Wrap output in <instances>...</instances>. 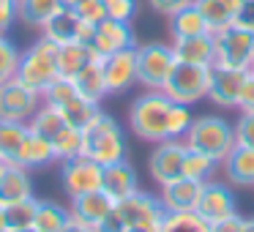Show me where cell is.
<instances>
[{
  "instance_id": "obj_50",
  "label": "cell",
  "mask_w": 254,
  "mask_h": 232,
  "mask_svg": "<svg viewBox=\"0 0 254 232\" xmlns=\"http://www.w3.org/2000/svg\"><path fill=\"white\" fill-rule=\"evenodd\" d=\"M241 232H254V219H243V230Z\"/></svg>"
},
{
  "instance_id": "obj_25",
  "label": "cell",
  "mask_w": 254,
  "mask_h": 232,
  "mask_svg": "<svg viewBox=\"0 0 254 232\" xmlns=\"http://www.w3.org/2000/svg\"><path fill=\"white\" fill-rule=\"evenodd\" d=\"M79 30H82V19L77 17L74 8H66L63 6L55 17H50L41 28V36L50 41H55L58 47L61 44H68V41H79Z\"/></svg>"
},
{
  "instance_id": "obj_23",
  "label": "cell",
  "mask_w": 254,
  "mask_h": 232,
  "mask_svg": "<svg viewBox=\"0 0 254 232\" xmlns=\"http://www.w3.org/2000/svg\"><path fill=\"white\" fill-rule=\"evenodd\" d=\"M221 170H224L230 186L252 188L254 186V148L235 145V148L230 150V156L221 161Z\"/></svg>"
},
{
  "instance_id": "obj_31",
  "label": "cell",
  "mask_w": 254,
  "mask_h": 232,
  "mask_svg": "<svg viewBox=\"0 0 254 232\" xmlns=\"http://www.w3.org/2000/svg\"><path fill=\"white\" fill-rule=\"evenodd\" d=\"M25 134H28V123L0 120V161H8V164L17 161Z\"/></svg>"
},
{
  "instance_id": "obj_39",
  "label": "cell",
  "mask_w": 254,
  "mask_h": 232,
  "mask_svg": "<svg viewBox=\"0 0 254 232\" xmlns=\"http://www.w3.org/2000/svg\"><path fill=\"white\" fill-rule=\"evenodd\" d=\"M232 126H235V142L254 148V112H241V117Z\"/></svg>"
},
{
  "instance_id": "obj_40",
  "label": "cell",
  "mask_w": 254,
  "mask_h": 232,
  "mask_svg": "<svg viewBox=\"0 0 254 232\" xmlns=\"http://www.w3.org/2000/svg\"><path fill=\"white\" fill-rule=\"evenodd\" d=\"M19 0H0V33H8L11 25L19 19Z\"/></svg>"
},
{
  "instance_id": "obj_32",
  "label": "cell",
  "mask_w": 254,
  "mask_h": 232,
  "mask_svg": "<svg viewBox=\"0 0 254 232\" xmlns=\"http://www.w3.org/2000/svg\"><path fill=\"white\" fill-rule=\"evenodd\" d=\"M161 232H210V224L197 213V210H186V213H164Z\"/></svg>"
},
{
  "instance_id": "obj_36",
  "label": "cell",
  "mask_w": 254,
  "mask_h": 232,
  "mask_svg": "<svg viewBox=\"0 0 254 232\" xmlns=\"http://www.w3.org/2000/svg\"><path fill=\"white\" fill-rule=\"evenodd\" d=\"M36 205H39V199H36V197L22 199V202H14V205H6V221H8V230H25V227H33Z\"/></svg>"
},
{
  "instance_id": "obj_37",
  "label": "cell",
  "mask_w": 254,
  "mask_h": 232,
  "mask_svg": "<svg viewBox=\"0 0 254 232\" xmlns=\"http://www.w3.org/2000/svg\"><path fill=\"white\" fill-rule=\"evenodd\" d=\"M77 17L88 25H99L107 19V0H82L77 8Z\"/></svg>"
},
{
  "instance_id": "obj_15",
  "label": "cell",
  "mask_w": 254,
  "mask_h": 232,
  "mask_svg": "<svg viewBox=\"0 0 254 232\" xmlns=\"http://www.w3.org/2000/svg\"><path fill=\"white\" fill-rule=\"evenodd\" d=\"M101 66H104V79L110 96L126 93L131 85H137V47L101 58Z\"/></svg>"
},
{
  "instance_id": "obj_14",
  "label": "cell",
  "mask_w": 254,
  "mask_h": 232,
  "mask_svg": "<svg viewBox=\"0 0 254 232\" xmlns=\"http://www.w3.org/2000/svg\"><path fill=\"white\" fill-rule=\"evenodd\" d=\"M197 213L202 216L208 224H216L221 219H230L232 213H238V205H235V194L230 191V183H221V180H205L202 183V194H199V202H197Z\"/></svg>"
},
{
  "instance_id": "obj_2",
  "label": "cell",
  "mask_w": 254,
  "mask_h": 232,
  "mask_svg": "<svg viewBox=\"0 0 254 232\" xmlns=\"http://www.w3.org/2000/svg\"><path fill=\"white\" fill-rule=\"evenodd\" d=\"M126 134H123L121 123L112 115H107L104 110H99L93 120L82 128V153L99 161L101 167H107L126 159Z\"/></svg>"
},
{
  "instance_id": "obj_48",
  "label": "cell",
  "mask_w": 254,
  "mask_h": 232,
  "mask_svg": "<svg viewBox=\"0 0 254 232\" xmlns=\"http://www.w3.org/2000/svg\"><path fill=\"white\" fill-rule=\"evenodd\" d=\"M221 3H224V6L232 11V17H238V11L243 8V3H246V0H221Z\"/></svg>"
},
{
  "instance_id": "obj_1",
  "label": "cell",
  "mask_w": 254,
  "mask_h": 232,
  "mask_svg": "<svg viewBox=\"0 0 254 232\" xmlns=\"http://www.w3.org/2000/svg\"><path fill=\"white\" fill-rule=\"evenodd\" d=\"M191 107L172 101L164 90H145L128 107V126L142 142L183 139L191 126Z\"/></svg>"
},
{
  "instance_id": "obj_44",
  "label": "cell",
  "mask_w": 254,
  "mask_h": 232,
  "mask_svg": "<svg viewBox=\"0 0 254 232\" xmlns=\"http://www.w3.org/2000/svg\"><path fill=\"white\" fill-rule=\"evenodd\" d=\"M243 230V216L232 213L230 219H221L216 224H210V232H241Z\"/></svg>"
},
{
  "instance_id": "obj_30",
  "label": "cell",
  "mask_w": 254,
  "mask_h": 232,
  "mask_svg": "<svg viewBox=\"0 0 254 232\" xmlns=\"http://www.w3.org/2000/svg\"><path fill=\"white\" fill-rule=\"evenodd\" d=\"M63 8V0H19V19L30 28H44V22L50 17H55L58 11Z\"/></svg>"
},
{
  "instance_id": "obj_5",
  "label": "cell",
  "mask_w": 254,
  "mask_h": 232,
  "mask_svg": "<svg viewBox=\"0 0 254 232\" xmlns=\"http://www.w3.org/2000/svg\"><path fill=\"white\" fill-rule=\"evenodd\" d=\"M61 77L58 71V44L50 39H36L28 50H22V58H19V71L17 79L28 88H33L36 93L44 96V90L50 88L55 79Z\"/></svg>"
},
{
  "instance_id": "obj_28",
  "label": "cell",
  "mask_w": 254,
  "mask_h": 232,
  "mask_svg": "<svg viewBox=\"0 0 254 232\" xmlns=\"http://www.w3.org/2000/svg\"><path fill=\"white\" fill-rule=\"evenodd\" d=\"M170 19V36L172 39H186V36H199V33H210L205 17L199 14V8L194 3H189L186 8L175 11Z\"/></svg>"
},
{
  "instance_id": "obj_29",
  "label": "cell",
  "mask_w": 254,
  "mask_h": 232,
  "mask_svg": "<svg viewBox=\"0 0 254 232\" xmlns=\"http://www.w3.org/2000/svg\"><path fill=\"white\" fill-rule=\"evenodd\" d=\"M68 221H71L68 208L58 205L55 199H39V205H36V219H33V227L39 232H63V227Z\"/></svg>"
},
{
  "instance_id": "obj_11",
  "label": "cell",
  "mask_w": 254,
  "mask_h": 232,
  "mask_svg": "<svg viewBox=\"0 0 254 232\" xmlns=\"http://www.w3.org/2000/svg\"><path fill=\"white\" fill-rule=\"evenodd\" d=\"M186 153H189L186 139H164V142L153 145V150H150V156H148V172L156 180V186L172 183L183 175Z\"/></svg>"
},
{
  "instance_id": "obj_19",
  "label": "cell",
  "mask_w": 254,
  "mask_h": 232,
  "mask_svg": "<svg viewBox=\"0 0 254 232\" xmlns=\"http://www.w3.org/2000/svg\"><path fill=\"white\" fill-rule=\"evenodd\" d=\"M159 199L164 205L167 213H186V210H197V202H199V194H202V183L199 180H191V177L181 175L178 180L172 183H164L159 186Z\"/></svg>"
},
{
  "instance_id": "obj_18",
  "label": "cell",
  "mask_w": 254,
  "mask_h": 232,
  "mask_svg": "<svg viewBox=\"0 0 254 232\" xmlns=\"http://www.w3.org/2000/svg\"><path fill=\"white\" fill-rule=\"evenodd\" d=\"M112 210H115V199H112L104 188H96V191L71 197V202H68L71 219L82 221V224H90V227H99Z\"/></svg>"
},
{
  "instance_id": "obj_7",
  "label": "cell",
  "mask_w": 254,
  "mask_h": 232,
  "mask_svg": "<svg viewBox=\"0 0 254 232\" xmlns=\"http://www.w3.org/2000/svg\"><path fill=\"white\" fill-rule=\"evenodd\" d=\"M44 101L52 104L71 126H77V128H85L90 120H93L96 112L101 110L99 104L88 101L82 93H79L77 85H74L71 79H63V77H58L55 82L44 90Z\"/></svg>"
},
{
  "instance_id": "obj_8",
  "label": "cell",
  "mask_w": 254,
  "mask_h": 232,
  "mask_svg": "<svg viewBox=\"0 0 254 232\" xmlns=\"http://www.w3.org/2000/svg\"><path fill=\"white\" fill-rule=\"evenodd\" d=\"M175 63L172 44H161V41L137 44V85H142L145 90H161Z\"/></svg>"
},
{
  "instance_id": "obj_43",
  "label": "cell",
  "mask_w": 254,
  "mask_h": 232,
  "mask_svg": "<svg viewBox=\"0 0 254 232\" xmlns=\"http://www.w3.org/2000/svg\"><path fill=\"white\" fill-rule=\"evenodd\" d=\"M232 25H238V28L252 30V33H254V0H246V3H243V8L238 11V17H235V22H232Z\"/></svg>"
},
{
  "instance_id": "obj_24",
  "label": "cell",
  "mask_w": 254,
  "mask_h": 232,
  "mask_svg": "<svg viewBox=\"0 0 254 232\" xmlns=\"http://www.w3.org/2000/svg\"><path fill=\"white\" fill-rule=\"evenodd\" d=\"M55 150H52V145L47 142L41 134H36L33 128L28 126V134H25L22 139V148H19L17 153V161L14 164L25 167V170H39V167H47V164H55Z\"/></svg>"
},
{
  "instance_id": "obj_9",
  "label": "cell",
  "mask_w": 254,
  "mask_h": 232,
  "mask_svg": "<svg viewBox=\"0 0 254 232\" xmlns=\"http://www.w3.org/2000/svg\"><path fill=\"white\" fill-rule=\"evenodd\" d=\"M213 39H216L213 66L241 68V71H252L254 68V33L252 30L230 25V28L213 33Z\"/></svg>"
},
{
  "instance_id": "obj_35",
  "label": "cell",
  "mask_w": 254,
  "mask_h": 232,
  "mask_svg": "<svg viewBox=\"0 0 254 232\" xmlns=\"http://www.w3.org/2000/svg\"><path fill=\"white\" fill-rule=\"evenodd\" d=\"M19 58H22V50H19L6 33H0V85L17 79Z\"/></svg>"
},
{
  "instance_id": "obj_45",
  "label": "cell",
  "mask_w": 254,
  "mask_h": 232,
  "mask_svg": "<svg viewBox=\"0 0 254 232\" xmlns=\"http://www.w3.org/2000/svg\"><path fill=\"white\" fill-rule=\"evenodd\" d=\"M96 232H126V224H123V219L118 216V210H112V213L96 227Z\"/></svg>"
},
{
  "instance_id": "obj_47",
  "label": "cell",
  "mask_w": 254,
  "mask_h": 232,
  "mask_svg": "<svg viewBox=\"0 0 254 232\" xmlns=\"http://www.w3.org/2000/svg\"><path fill=\"white\" fill-rule=\"evenodd\" d=\"M126 232H161V224H137V227H128Z\"/></svg>"
},
{
  "instance_id": "obj_12",
  "label": "cell",
  "mask_w": 254,
  "mask_h": 232,
  "mask_svg": "<svg viewBox=\"0 0 254 232\" xmlns=\"http://www.w3.org/2000/svg\"><path fill=\"white\" fill-rule=\"evenodd\" d=\"M101 177H104V167L99 161L88 159L85 153L61 161V183H63V191L68 194V199L101 188Z\"/></svg>"
},
{
  "instance_id": "obj_13",
  "label": "cell",
  "mask_w": 254,
  "mask_h": 232,
  "mask_svg": "<svg viewBox=\"0 0 254 232\" xmlns=\"http://www.w3.org/2000/svg\"><path fill=\"white\" fill-rule=\"evenodd\" d=\"M115 210L118 216L123 219V224L128 227H137V224H161L164 221V205L156 194H148V191H134L131 197L115 202Z\"/></svg>"
},
{
  "instance_id": "obj_22",
  "label": "cell",
  "mask_w": 254,
  "mask_h": 232,
  "mask_svg": "<svg viewBox=\"0 0 254 232\" xmlns=\"http://www.w3.org/2000/svg\"><path fill=\"white\" fill-rule=\"evenodd\" d=\"M101 188L110 194L115 202L131 197L134 191H139V177H137V170L128 164L126 159L123 161H115V164H107L104 167V177H101Z\"/></svg>"
},
{
  "instance_id": "obj_34",
  "label": "cell",
  "mask_w": 254,
  "mask_h": 232,
  "mask_svg": "<svg viewBox=\"0 0 254 232\" xmlns=\"http://www.w3.org/2000/svg\"><path fill=\"white\" fill-rule=\"evenodd\" d=\"M219 167L221 164L216 159H210V156H205V153H199V150L189 148L186 161H183V175L191 177V180L205 183V180H210V177L216 175V170H219Z\"/></svg>"
},
{
  "instance_id": "obj_6",
  "label": "cell",
  "mask_w": 254,
  "mask_h": 232,
  "mask_svg": "<svg viewBox=\"0 0 254 232\" xmlns=\"http://www.w3.org/2000/svg\"><path fill=\"white\" fill-rule=\"evenodd\" d=\"M210 77H213V66H194V63H175L170 79L164 82V93L178 104L194 107L199 101L208 99L210 90Z\"/></svg>"
},
{
  "instance_id": "obj_27",
  "label": "cell",
  "mask_w": 254,
  "mask_h": 232,
  "mask_svg": "<svg viewBox=\"0 0 254 232\" xmlns=\"http://www.w3.org/2000/svg\"><path fill=\"white\" fill-rule=\"evenodd\" d=\"M71 82L77 85V90L85 96V99L93 101V104H99V107H101V101L110 96V90H107V79H104V66H101V58H93V60H90L88 66H85L82 71L71 79Z\"/></svg>"
},
{
  "instance_id": "obj_17",
  "label": "cell",
  "mask_w": 254,
  "mask_h": 232,
  "mask_svg": "<svg viewBox=\"0 0 254 232\" xmlns=\"http://www.w3.org/2000/svg\"><path fill=\"white\" fill-rule=\"evenodd\" d=\"M249 71L241 68H224V66H213V77H210V90H208V101L221 110H235L238 107V96L243 90Z\"/></svg>"
},
{
  "instance_id": "obj_51",
  "label": "cell",
  "mask_w": 254,
  "mask_h": 232,
  "mask_svg": "<svg viewBox=\"0 0 254 232\" xmlns=\"http://www.w3.org/2000/svg\"><path fill=\"white\" fill-rule=\"evenodd\" d=\"M79 3H82V0H63V6H66V8H77Z\"/></svg>"
},
{
  "instance_id": "obj_16",
  "label": "cell",
  "mask_w": 254,
  "mask_h": 232,
  "mask_svg": "<svg viewBox=\"0 0 254 232\" xmlns=\"http://www.w3.org/2000/svg\"><path fill=\"white\" fill-rule=\"evenodd\" d=\"M90 47H93V52L99 58H107V55H112V52L137 47V36H134L131 22H118V19L107 17L104 22L96 25L93 39H90Z\"/></svg>"
},
{
  "instance_id": "obj_20",
  "label": "cell",
  "mask_w": 254,
  "mask_h": 232,
  "mask_svg": "<svg viewBox=\"0 0 254 232\" xmlns=\"http://www.w3.org/2000/svg\"><path fill=\"white\" fill-rule=\"evenodd\" d=\"M30 197H36L30 170L3 161L0 164V205L6 208V205L22 202V199H30Z\"/></svg>"
},
{
  "instance_id": "obj_3",
  "label": "cell",
  "mask_w": 254,
  "mask_h": 232,
  "mask_svg": "<svg viewBox=\"0 0 254 232\" xmlns=\"http://www.w3.org/2000/svg\"><path fill=\"white\" fill-rule=\"evenodd\" d=\"M28 126L52 145L58 161L74 159V156L82 153V128L71 126V123H68L52 104H47V101L36 110V115L28 120Z\"/></svg>"
},
{
  "instance_id": "obj_42",
  "label": "cell",
  "mask_w": 254,
  "mask_h": 232,
  "mask_svg": "<svg viewBox=\"0 0 254 232\" xmlns=\"http://www.w3.org/2000/svg\"><path fill=\"white\" fill-rule=\"evenodd\" d=\"M235 110L254 112V77H252V71H249L246 82H243V90H241V96H238V107H235Z\"/></svg>"
},
{
  "instance_id": "obj_52",
  "label": "cell",
  "mask_w": 254,
  "mask_h": 232,
  "mask_svg": "<svg viewBox=\"0 0 254 232\" xmlns=\"http://www.w3.org/2000/svg\"><path fill=\"white\" fill-rule=\"evenodd\" d=\"M8 232H39L36 227H25V230H8Z\"/></svg>"
},
{
  "instance_id": "obj_46",
  "label": "cell",
  "mask_w": 254,
  "mask_h": 232,
  "mask_svg": "<svg viewBox=\"0 0 254 232\" xmlns=\"http://www.w3.org/2000/svg\"><path fill=\"white\" fill-rule=\"evenodd\" d=\"M63 232H96V227H90V224H82V221L71 219L66 227H63Z\"/></svg>"
},
{
  "instance_id": "obj_53",
  "label": "cell",
  "mask_w": 254,
  "mask_h": 232,
  "mask_svg": "<svg viewBox=\"0 0 254 232\" xmlns=\"http://www.w3.org/2000/svg\"><path fill=\"white\" fill-rule=\"evenodd\" d=\"M252 77H254V68H252Z\"/></svg>"
},
{
  "instance_id": "obj_4",
  "label": "cell",
  "mask_w": 254,
  "mask_h": 232,
  "mask_svg": "<svg viewBox=\"0 0 254 232\" xmlns=\"http://www.w3.org/2000/svg\"><path fill=\"white\" fill-rule=\"evenodd\" d=\"M183 139H186V145L191 150H199V153L210 156L219 164L238 145L235 142V126L230 120H224L221 115H197Z\"/></svg>"
},
{
  "instance_id": "obj_38",
  "label": "cell",
  "mask_w": 254,
  "mask_h": 232,
  "mask_svg": "<svg viewBox=\"0 0 254 232\" xmlns=\"http://www.w3.org/2000/svg\"><path fill=\"white\" fill-rule=\"evenodd\" d=\"M137 0H107V17L118 19V22H131L137 17Z\"/></svg>"
},
{
  "instance_id": "obj_10",
  "label": "cell",
  "mask_w": 254,
  "mask_h": 232,
  "mask_svg": "<svg viewBox=\"0 0 254 232\" xmlns=\"http://www.w3.org/2000/svg\"><path fill=\"white\" fill-rule=\"evenodd\" d=\"M41 104H44V96L22 85L19 79L0 85V120L28 123Z\"/></svg>"
},
{
  "instance_id": "obj_41",
  "label": "cell",
  "mask_w": 254,
  "mask_h": 232,
  "mask_svg": "<svg viewBox=\"0 0 254 232\" xmlns=\"http://www.w3.org/2000/svg\"><path fill=\"white\" fill-rule=\"evenodd\" d=\"M189 3H194V0H148V6L153 8L156 14H161V17H172L175 11L186 8Z\"/></svg>"
},
{
  "instance_id": "obj_26",
  "label": "cell",
  "mask_w": 254,
  "mask_h": 232,
  "mask_svg": "<svg viewBox=\"0 0 254 232\" xmlns=\"http://www.w3.org/2000/svg\"><path fill=\"white\" fill-rule=\"evenodd\" d=\"M93 58H99L93 52V47L85 41H68V44L58 47V71L63 79H74Z\"/></svg>"
},
{
  "instance_id": "obj_21",
  "label": "cell",
  "mask_w": 254,
  "mask_h": 232,
  "mask_svg": "<svg viewBox=\"0 0 254 232\" xmlns=\"http://www.w3.org/2000/svg\"><path fill=\"white\" fill-rule=\"evenodd\" d=\"M172 52L178 63H194V66H213L216 60V39L213 33L172 39Z\"/></svg>"
},
{
  "instance_id": "obj_49",
  "label": "cell",
  "mask_w": 254,
  "mask_h": 232,
  "mask_svg": "<svg viewBox=\"0 0 254 232\" xmlns=\"http://www.w3.org/2000/svg\"><path fill=\"white\" fill-rule=\"evenodd\" d=\"M0 232H8V221H6V208L0 205Z\"/></svg>"
},
{
  "instance_id": "obj_33",
  "label": "cell",
  "mask_w": 254,
  "mask_h": 232,
  "mask_svg": "<svg viewBox=\"0 0 254 232\" xmlns=\"http://www.w3.org/2000/svg\"><path fill=\"white\" fill-rule=\"evenodd\" d=\"M194 6H197L199 14L205 17L210 33H219V30L230 28V25L235 22L232 11L224 6V3H221V0H194Z\"/></svg>"
}]
</instances>
